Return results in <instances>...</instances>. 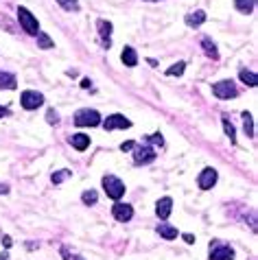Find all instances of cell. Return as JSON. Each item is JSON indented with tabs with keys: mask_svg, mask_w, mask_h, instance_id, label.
Masks as SVG:
<instances>
[{
	"mask_svg": "<svg viewBox=\"0 0 258 260\" xmlns=\"http://www.w3.org/2000/svg\"><path fill=\"white\" fill-rule=\"evenodd\" d=\"M103 188L107 192V197L114 199V201H118V199L125 195V184L116 177V175H105L103 177Z\"/></svg>",
	"mask_w": 258,
	"mask_h": 260,
	"instance_id": "obj_1",
	"label": "cell"
},
{
	"mask_svg": "<svg viewBox=\"0 0 258 260\" xmlns=\"http://www.w3.org/2000/svg\"><path fill=\"white\" fill-rule=\"evenodd\" d=\"M18 20H20L22 29H25V31H27L29 35H38V33H40L38 18H35L27 7H20V9H18Z\"/></svg>",
	"mask_w": 258,
	"mask_h": 260,
	"instance_id": "obj_2",
	"label": "cell"
},
{
	"mask_svg": "<svg viewBox=\"0 0 258 260\" xmlns=\"http://www.w3.org/2000/svg\"><path fill=\"white\" fill-rule=\"evenodd\" d=\"M77 127H97L101 125V114L97 110H79L75 114Z\"/></svg>",
	"mask_w": 258,
	"mask_h": 260,
	"instance_id": "obj_3",
	"label": "cell"
},
{
	"mask_svg": "<svg viewBox=\"0 0 258 260\" xmlns=\"http://www.w3.org/2000/svg\"><path fill=\"white\" fill-rule=\"evenodd\" d=\"M155 160V149L151 144H140V147H134V164H149V162Z\"/></svg>",
	"mask_w": 258,
	"mask_h": 260,
	"instance_id": "obj_4",
	"label": "cell"
},
{
	"mask_svg": "<svg viewBox=\"0 0 258 260\" xmlns=\"http://www.w3.org/2000/svg\"><path fill=\"white\" fill-rule=\"evenodd\" d=\"M101 125H103L105 131H112V129H129V127H131V120L125 118L123 114H112V116H107Z\"/></svg>",
	"mask_w": 258,
	"mask_h": 260,
	"instance_id": "obj_5",
	"label": "cell"
},
{
	"mask_svg": "<svg viewBox=\"0 0 258 260\" xmlns=\"http://www.w3.org/2000/svg\"><path fill=\"white\" fill-rule=\"evenodd\" d=\"M212 92L217 99H234L238 94V90L234 86V81H219L212 86Z\"/></svg>",
	"mask_w": 258,
	"mask_h": 260,
	"instance_id": "obj_6",
	"label": "cell"
},
{
	"mask_svg": "<svg viewBox=\"0 0 258 260\" xmlns=\"http://www.w3.org/2000/svg\"><path fill=\"white\" fill-rule=\"evenodd\" d=\"M20 103L25 110H38V107H42V103H44V96L40 92H35V90H27V92H22Z\"/></svg>",
	"mask_w": 258,
	"mask_h": 260,
	"instance_id": "obj_7",
	"label": "cell"
},
{
	"mask_svg": "<svg viewBox=\"0 0 258 260\" xmlns=\"http://www.w3.org/2000/svg\"><path fill=\"white\" fill-rule=\"evenodd\" d=\"M210 260H234V249L230 245H210Z\"/></svg>",
	"mask_w": 258,
	"mask_h": 260,
	"instance_id": "obj_8",
	"label": "cell"
},
{
	"mask_svg": "<svg viewBox=\"0 0 258 260\" xmlns=\"http://www.w3.org/2000/svg\"><path fill=\"white\" fill-rule=\"evenodd\" d=\"M112 214H114V219L116 221L127 223V221H131V216H134V208H131L129 203H114Z\"/></svg>",
	"mask_w": 258,
	"mask_h": 260,
	"instance_id": "obj_9",
	"label": "cell"
},
{
	"mask_svg": "<svg viewBox=\"0 0 258 260\" xmlns=\"http://www.w3.org/2000/svg\"><path fill=\"white\" fill-rule=\"evenodd\" d=\"M197 184H199V188L201 190H210L214 184H217V171L214 168H203L201 175H199V179H197Z\"/></svg>",
	"mask_w": 258,
	"mask_h": 260,
	"instance_id": "obj_10",
	"label": "cell"
},
{
	"mask_svg": "<svg viewBox=\"0 0 258 260\" xmlns=\"http://www.w3.org/2000/svg\"><path fill=\"white\" fill-rule=\"evenodd\" d=\"M97 27H99L101 46H103V48H110V46H112V42H110V35H112V22H107V20H99V22H97Z\"/></svg>",
	"mask_w": 258,
	"mask_h": 260,
	"instance_id": "obj_11",
	"label": "cell"
},
{
	"mask_svg": "<svg viewBox=\"0 0 258 260\" xmlns=\"http://www.w3.org/2000/svg\"><path fill=\"white\" fill-rule=\"evenodd\" d=\"M171 210H173V199L171 197H162L160 201L155 203V212H158L160 219H169Z\"/></svg>",
	"mask_w": 258,
	"mask_h": 260,
	"instance_id": "obj_12",
	"label": "cell"
},
{
	"mask_svg": "<svg viewBox=\"0 0 258 260\" xmlns=\"http://www.w3.org/2000/svg\"><path fill=\"white\" fill-rule=\"evenodd\" d=\"M18 88V79L11 72H0V90H16Z\"/></svg>",
	"mask_w": 258,
	"mask_h": 260,
	"instance_id": "obj_13",
	"label": "cell"
},
{
	"mask_svg": "<svg viewBox=\"0 0 258 260\" xmlns=\"http://www.w3.org/2000/svg\"><path fill=\"white\" fill-rule=\"evenodd\" d=\"M70 144H73L77 151H86L90 147V138L86 134H75V136H70Z\"/></svg>",
	"mask_w": 258,
	"mask_h": 260,
	"instance_id": "obj_14",
	"label": "cell"
},
{
	"mask_svg": "<svg viewBox=\"0 0 258 260\" xmlns=\"http://www.w3.org/2000/svg\"><path fill=\"white\" fill-rule=\"evenodd\" d=\"M206 22V11H193V14L186 16V24L188 27H201Z\"/></svg>",
	"mask_w": 258,
	"mask_h": 260,
	"instance_id": "obj_15",
	"label": "cell"
},
{
	"mask_svg": "<svg viewBox=\"0 0 258 260\" xmlns=\"http://www.w3.org/2000/svg\"><path fill=\"white\" fill-rule=\"evenodd\" d=\"M121 59H123V64H125V66H129V68H134V66L138 64V55H136V51H134L131 46H125V51H123Z\"/></svg>",
	"mask_w": 258,
	"mask_h": 260,
	"instance_id": "obj_16",
	"label": "cell"
},
{
	"mask_svg": "<svg viewBox=\"0 0 258 260\" xmlns=\"http://www.w3.org/2000/svg\"><path fill=\"white\" fill-rule=\"evenodd\" d=\"M158 234H160L162 238H166V240L177 238V229L173 227V225H166V223H162V225H158Z\"/></svg>",
	"mask_w": 258,
	"mask_h": 260,
	"instance_id": "obj_17",
	"label": "cell"
},
{
	"mask_svg": "<svg viewBox=\"0 0 258 260\" xmlns=\"http://www.w3.org/2000/svg\"><path fill=\"white\" fill-rule=\"evenodd\" d=\"M201 46H203V53H206L210 59H219V51H217V46L210 42V38H203L201 40Z\"/></svg>",
	"mask_w": 258,
	"mask_h": 260,
	"instance_id": "obj_18",
	"label": "cell"
},
{
	"mask_svg": "<svg viewBox=\"0 0 258 260\" xmlns=\"http://www.w3.org/2000/svg\"><path fill=\"white\" fill-rule=\"evenodd\" d=\"M238 77H241V81H243V83H247V86H251V88H256V86H258V77H256V72H251V70H241V72H238Z\"/></svg>",
	"mask_w": 258,
	"mask_h": 260,
	"instance_id": "obj_19",
	"label": "cell"
},
{
	"mask_svg": "<svg viewBox=\"0 0 258 260\" xmlns=\"http://www.w3.org/2000/svg\"><path fill=\"white\" fill-rule=\"evenodd\" d=\"M221 123H223V131H225V136L230 138V142H236V131H234V125L230 123V118L223 116L221 118Z\"/></svg>",
	"mask_w": 258,
	"mask_h": 260,
	"instance_id": "obj_20",
	"label": "cell"
},
{
	"mask_svg": "<svg viewBox=\"0 0 258 260\" xmlns=\"http://www.w3.org/2000/svg\"><path fill=\"white\" fill-rule=\"evenodd\" d=\"M234 7L241 11V14H251V9H254V0H234Z\"/></svg>",
	"mask_w": 258,
	"mask_h": 260,
	"instance_id": "obj_21",
	"label": "cell"
},
{
	"mask_svg": "<svg viewBox=\"0 0 258 260\" xmlns=\"http://www.w3.org/2000/svg\"><path fill=\"white\" fill-rule=\"evenodd\" d=\"M243 120H245V134H247V138H254V120H251V114L243 112Z\"/></svg>",
	"mask_w": 258,
	"mask_h": 260,
	"instance_id": "obj_22",
	"label": "cell"
},
{
	"mask_svg": "<svg viewBox=\"0 0 258 260\" xmlns=\"http://www.w3.org/2000/svg\"><path fill=\"white\" fill-rule=\"evenodd\" d=\"M97 199H99L97 190H86V192L81 195V201L86 203V205H94V203H97Z\"/></svg>",
	"mask_w": 258,
	"mask_h": 260,
	"instance_id": "obj_23",
	"label": "cell"
},
{
	"mask_svg": "<svg viewBox=\"0 0 258 260\" xmlns=\"http://www.w3.org/2000/svg\"><path fill=\"white\" fill-rule=\"evenodd\" d=\"M184 68H186V64L184 62H177V64H173L169 70H166V75L169 77H179V75H184Z\"/></svg>",
	"mask_w": 258,
	"mask_h": 260,
	"instance_id": "obj_24",
	"label": "cell"
},
{
	"mask_svg": "<svg viewBox=\"0 0 258 260\" xmlns=\"http://www.w3.org/2000/svg\"><path fill=\"white\" fill-rule=\"evenodd\" d=\"M38 46L40 48H53L55 46V42H53L46 33H38Z\"/></svg>",
	"mask_w": 258,
	"mask_h": 260,
	"instance_id": "obj_25",
	"label": "cell"
},
{
	"mask_svg": "<svg viewBox=\"0 0 258 260\" xmlns=\"http://www.w3.org/2000/svg\"><path fill=\"white\" fill-rule=\"evenodd\" d=\"M59 7H64L66 11H79V3L77 0H57Z\"/></svg>",
	"mask_w": 258,
	"mask_h": 260,
	"instance_id": "obj_26",
	"label": "cell"
},
{
	"mask_svg": "<svg viewBox=\"0 0 258 260\" xmlns=\"http://www.w3.org/2000/svg\"><path fill=\"white\" fill-rule=\"evenodd\" d=\"M70 175H73V173H70L68 168H64V171H57L55 175H53V184H62V181H64V179H68Z\"/></svg>",
	"mask_w": 258,
	"mask_h": 260,
	"instance_id": "obj_27",
	"label": "cell"
},
{
	"mask_svg": "<svg viewBox=\"0 0 258 260\" xmlns=\"http://www.w3.org/2000/svg\"><path fill=\"white\" fill-rule=\"evenodd\" d=\"M149 144H158V147H162V144H164L160 131H158V134H153V136H149Z\"/></svg>",
	"mask_w": 258,
	"mask_h": 260,
	"instance_id": "obj_28",
	"label": "cell"
},
{
	"mask_svg": "<svg viewBox=\"0 0 258 260\" xmlns=\"http://www.w3.org/2000/svg\"><path fill=\"white\" fill-rule=\"evenodd\" d=\"M46 118H49V123H51V125H57V123H59V114H57V112H53V110H49V114H46Z\"/></svg>",
	"mask_w": 258,
	"mask_h": 260,
	"instance_id": "obj_29",
	"label": "cell"
},
{
	"mask_svg": "<svg viewBox=\"0 0 258 260\" xmlns=\"http://www.w3.org/2000/svg\"><path fill=\"white\" fill-rule=\"evenodd\" d=\"M62 256H64L66 260H83L81 256H75V253H73V256H70V253H68V249H66V247L62 249Z\"/></svg>",
	"mask_w": 258,
	"mask_h": 260,
	"instance_id": "obj_30",
	"label": "cell"
},
{
	"mask_svg": "<svg viewBox=\"0 0 258 260\" xmlns=\"http://www.w3.org/2000/svg\"><path fill=\"white\" fill-rule=\"evenodd\" d=\"M134 147H136V142H134V140H127V142L121 144V151H131Z\"/></svg>",
	"mask_w": 258,
	"mask_h": 260,
	"instance_id": "obj_31",
	"label": "cell"
},
{
	"mask_svg": "<svg viewBox=\"0 0 258 260\" xmlns=\"http://www.w3.org/2000/svg\"><path fill=\"white\" fill-rule=\"evenodd\" d=\"M3 245H5V247H7V249H9V247H11V245H14V243H11V236H3Z\"/></svg>",
	"mask_w": 258,
	"mask_h": 260,
	"instance_id": "obj_32",
	"label": "cell"
},
{
	"mask_svg": "<svg viewBox=\"0 0 258 260\" xmlns=\"http://www.w3.org/2000/svg\"><path fill=\"white\" fill-rule=\"evenodd\" d=\"M9 192V186L7 184H0V195H7Z\"/></svg>",
	"mask_w": 258,
	"mask_h": 260,
	"instance_id": "obj_33",
	"label": "cell"
},
{
	"mask_svg": "<svg viewBox=\"0 0 258 260\" xmlns=\"http://www.w3.org/2000/svg\"><path fill=\"white\" fill-rule=\"evenodd\" d=\"M184 240H186V243H195V236H193V234H184Z\"/></svg>",
	"mask_w": 258,
	"mask_h": 260,
	"instance_id": "obj_34",
	"label": "cell"
},
{
	"mask_svg": "<svg viewBox=\"0 0 258 260\" xmlns=\"http://www.w3.org/2000/svg\"><path fill=\"white\" fill-rule=\"evenodd\" d=\"M3 116H9V110H7V107H0V118H3Z\"/></svg>",
	"mask_w": 258,
	"mask_h": 260,
	"instance_id": "obj_35",
	"label": "cell"
},
{
	"mask_svg": "<svg viewBox=\"0 0 258 260\" xmlns=\"http://www.w3.org/2000/svg\"><path fill=\"white\" fill-rule=\"evenodd\" d=\"M90 86H92V81H90V79H83V83H81V88H86V90H88Z\"/></svg>",
	"mask_w": 258,
	"mask_h": 260,
	"instance_id": "obj_36",
	"label": "cell"
},
{
	"mask_svg": "<svg viewBox=\"0 0 258 260\" xmlns=\"http://www.w3.org/2000/svg\"><path fill=\"white\" fill-rule=\"evenodd\" d=\"M0 260H9V256H7V253H3V256H0Z\"/></svg>",
	"mask_w": 258,
	"mask_h": 260,
	"instance_id": "obj_37",
	"label": "cell"
},
{
	"mask_svg": "<svg viewBox=\"0 0 258 260\" xmlns=\"http://www.w3.org/2000/svg\"><path fill=\"white\" fill-rule=\"evenodd\" d=\"M147 3H155V0H147Z\"/></svg>",
	"mask_w": 258,
	"mask_h": 260,
	"instance_id": "obj_38",
	"label": "cell"
}]
</instances>
